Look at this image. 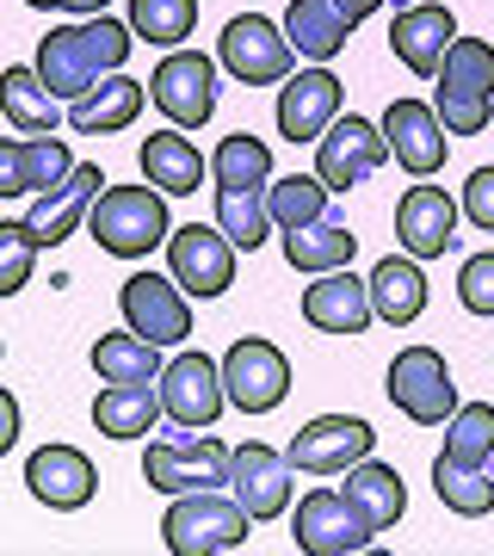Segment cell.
Here are the masks:
<instances>
[{"instance_id":"ac0fdd59","label":"cell","mask_w":494,"mask_h":556,"mask_svg":"<svg viewBox=\"0 0 494 556\" xmlns=\"http://www.w3.org/2000/svg\"><path fill=\"white\" fill-rule=\"evenodd\" d=\"M340 105H346V93H340V80L328 75V62L296 68V75L278 80V137L284 142H316L321 130L340 118Z\"/></svg>"},{"instance_id":"60d3db41","label":"cell","mask_w":494,"mask_h":556,"mask_svg":"<svg viewBox=\"0 0 494 556\" xmlns=\"http://www.w3.org/2000/svg\"><path fill=\"white\" fill-rule=\"evenodd\" d=\"M457 303L470 316H494V254H470L457 273Z\"/></svg>"},{"instance_id":"cb8c5ba5","label":"cell","mask_w":494,"mask_h":556,"mask_svg":"<svg viewBox=\"0 0 494 556\" xmlns=\"http://www.w3.org/2000/svg\"><path fill=\"white\" fill-rule=\"evenodd\" d=\"M75 174L68 142L50 137H0V199H25V192H50Z\"/></svg>"},{"instance_id":"83f0119b","label":"cell","mask_w":494,"mask_h":556,"mask_svg":"<svg viewBox=\"0 0 494 556\" xmlns=\"http://www.w3.org/2000/svg\"><path fill=\"white\" fill-rule=\"evenodd\" d=\"M353 31L358 25L340 0H291V13H284V38H291L296 56H309V62H334Z\"/></svg>"},{"instance_id":"b9f144b4","label":"cell","mask_w":494,"mask_h":556,"mask_svg":"<svg viewBox=\"0 0 494 556\" xmlns=\"http://www.w3.org/2000/svg\"><path fill=\"white\" fill-rule=\"evenodd\" d=\"M457 204H464V217H470L482 236H494V167H476Z\"/></svg>"},{"instance_id":"836d02e7","label":"cell","mask_w":494,"mask_h":556,"mask_svg":"<svg viewBox=\"0 0 494 556\" xmlns=\"http://www.w3.org/2000/svg\"><path fill=\"white\" fill-rule=\"evenodd\" d=\"M211 179L217 186H229V192H266L273 186V149L259 137H248V130H236V137L217 142V155H211Z\"/></svg>"},{"instance_id":"9a60e30c","label":"cell","mask_w":494,"mask_h":556,"mask_svg":"<svg viewBox=\"0 0 494 556\" xmlns=\"http://www.w3.org/2000/svg\"><path fill=\"white\" fill-rule=\"evenodd\" d=\"M377 445L371 433V420H358V415H316L303 433L284 445V457H291L303 477H346L353 464H365Z\"/></svg>"},{"instance_id":"d590c367","label":"cell","mask_w":494,"mask_h":556,"mask_svg":"<svg viewBox=\"0 0 494 556\" xmlns=\"http://www.w3.org/2000/svg\"><path fill=\"white\" fill-rule=\"evenodd\" d=\"M445 457L464 470H489L494 464V402H457L445 420Z\"/></svg>"},{"instance_id":"7a4b0ae2","label":"cell","mask_w":494,"mask_h":556,"mask_svg":"<svg viewBox=\"0 0 494 556\" xmlns=\"http://www.w3.org/2000/svg\"><path fill=\"white\" fill-rule=\"evenodd\" d=\"M87 236L99 241V254L112 260H149L155 248H167L174 223H167V192L161 186H105L87 211Z\"/></svg>"},{"instance_id":"52a82bcc","label":"cell","mask_w":494,"mask_h":556,"mask_svg":"<svg viewBox=\"0 0 494 556\" xmlns=\"http://www.w3.org/2000/svg\"><path fill=\"white\" fill-rule=\"evenodd\" d=\"M217 62L241 87H278V80L291 75L296 50L284 38V25H273L266 13H236L217 38Z\"/></svg>"},{"instance_id":"bcb514c9","label":"cell","mask_w":494,"mask_h":556,"mask_svg":"<svg viewBox=\"0 0 494 556\" xmlns=\"http://www.w3.org/2000/svg\"><path fill=\"white\" fill-rule=\"evenodd\" d=\"M0 353H7V346H0Z\"/></svg>"},{"instance_id":"7bdbcfd3","label":"cell","mask_w":494,"mask_h":556,"mask_svg":"<svg viewBox=\"0 0 494 556\" xmlns=\"http://www.w3.org/2000/svg\"><path fill=\"white\" fill-rule=\"evenodd\" d=\"M20 445V396L13 390H0V457Z\"/></svg>"},{"instance_id":"7402d4cb","label":"cell","mask_w":494,"mask_h":556,"mask_svg":"<svg viewBox=\"0 0 494 556\" xmlns=\"http://www.w3.org/2000/svg\"><path fill=\"white\" fill-rule=\"evenodd\" d=\"M25 489L50 514H80L99 495V470H93V457L75 452V445H43V452L25 457Z\"/></svg>"},{"instance_id":"ffe728a7","label":"cell","mask_w":494,"mask_h":556,"mask_svg":"<svg viewBox=\"0 0 494 556\" xmlns=\"http://www.w3.org/2000/svg\"><path fill=\"white\" fill-rule=\"evenodd\" d=\"M291 477H296V464L284 452H273V445H259V439L236 445V457H229V489L254 514V526L259 519H278L291 507Z\"/></svg>"},{"instance_id":"7c38bea8","label":"cell","mask_w":494,"mask_h":556,"mask_svg":"<svg viewBox=\"0 0 494 556\" xmlns=\"http://www.w3.org/2000/svg\"><path fill=\"white\" fill-rule=\"evenodd\" d=\"M167 273L186 285V298L211 303L236 285V241L223 236L217 223H186L167 236Z\"/></svg>"},{"instance_id":"5bb4252c","label":"cell","mask_w":494,"mask_h":556,"mask_svg":"<svg viewBox=\"0 0 494 556\" xmlns=\"http://www.w3.org/2000/svg\"><path fill=\"white\" fill-rule=\"evenodd\" d=\"M118 309L124 321L137 328L142 340H155V346H179V340L192 334V298H186V285L174 273H130L118 291Z\"/></svg>"},{"instance_id":"74e56055","label":"cell","mask_w":494,"mask_h":556,"mask_svg":"<svg viewBox=\"0 0 494 556\" xmlns=\"http://www.w3.org/2000/svg\"><path fill=\"white\" fill-rule=\"evenodd\" d=\"M198 25V0H130V31L142 43H161V50H179Z\"/></svg>"},{"instance_id":"ab89813d","label":"cell","mask_w":494,"mask_h":556,"mask_svg":"<svg viewBox=\"0 0 494 556\" xmlns=\"http://www.w3.org/2000/svg\"><path fill=\"white\" fill-rule=\"evenodd\" d=\"M43 241L25 229V223H0V298H20L31 285V266H38Z\"/></svg>"},{"instance_id":"484cf974","label":"cell","mask_w":494,"mask_h":556,"mask_svg":"<svg viewBox=\"0 0 494 556\" xmlns=\"http://www.w3.org/2000/svg\"><path fill=\"white\" fill-rule=\"evenodd\" d=\"M142 100H149V87L118 68V75H105L99 87H87L80 100H68V130H75V137H112V130H130L137 112H142Z\"/></svg>"},{"instance_id":"30bf717a","label":"cell","mask_w":494,"mask_h":556,"mask_svg":"<svg viewBox=\"0 0 494 556\" xmlns=\"http://www.w3.org/2000/svg\"><path fill=\"white\" fill-rule=\"evenodd\" d=\"M223 390H229V408H241V415H273L278 402L291 396V358L278 353L273 340L241 334L223 353Z\"/></svg>"},{"instance_id":"e575fe53","label":"cell","mask_w":494,"mask_h":556,"mask_svg":"<svg viewBox=\"0 0 494 556\" xmlns=\"http://www.w3.org/2000/svg\"><path fill=\"white\" fill-rule=\"evenodd\" d=\"M328 186H321V174H284L266 186V211H273V229L284 236V229H309V223L328 217Z\"/></svg>"},{"instance_id":"8d00e7d4","label":"cell","mask_w":494,"mask_h":556,"mask_svg":"<svg viewBox=\"0 0 494 556\" xmlns=\"http://www.w3.org/2000/svg\"><path fill=\"white\" fill-rule=\"evenodd\" d=\"M433 495L445 501L457 519L494 514V477H489V470H464V464H452L445 452L433 457Z\"/></svg>"},{"instance_id":"6da1fadb","label":"cell","mask_w":494,"mask_h":556,"mask_svg":"<svg viewBox=\"0 0 494 556\" xmlns=\"http://www.w3.org/2000/svg\"><path fill=\"white\" fill-rule=\"evenodd\" d=\"M137 50V31L112 13H87L75 25H56L38 43V75L56 100H80L87 87H99L105 75H118Z\"/></svg>"},{"instance_id":"277c9868","label":"cell","mask_w":494,"mask_h":556,"mask_svg":"<svg viewBox=\"0 0 494 556\" xmlns=\"http://www.w3.org/2000/svg\"><path fill=\"white\" fill-rule=\"evenodd\" d=\"M254 514L223 489H192L174 495V507L161 514V544L174 556H217V551H241L248 544Z\"/></svg>"},{"instance_id":"ba28073f","label":"cell","mask_w":494,"mask_h":556,"mask_svg":"<svg viewBox=\"0 0 494 556\" xmlns=\"http://www.w3.org/2000/svg\"><path fill=\"white\" fill-rule=\"evenodd\" d=\"M217 68L204 50H167L161 68L149 75V100L161 105V118L179 124V130H198V124H211L217 112Z\"/></svg>"},{"instance_id":"1f68e13d","label":"cell","mask_w":494,"mask_h":556,"mask_svg":"<svg viewBox=\"0 0 494 556\" xmlns=\"http://www.w3.org/2000/svg\"><path fill=\"white\" fill-rule=\"evenodd\" d=\"M358 254V236L346 223H309V229H284V260H291V273H334V266H353Z\"/></svg>"},{"instance_id":"ee69618b","label":"cell","mask_w":494,"mask_h":556,"mask_svg":"<svg viewBox=\"0 0 494 556\" xmlns=\"http://www.w3.org/2000/svg\"><path fill=\"white\" fill-rule=\"evenodd\" d=\"M25 7H38V13H75V20H87V13H105L112 0H25Z\"/></svg>"},{"instance_id":"d6a6232c","label":"cell","mask_w":494,"mask_h":556,"mask_svg":"<svg viewBox=\"0 0 494 556\" xmlns=\"http://www.w3.org/2000/svg\"><path fill=\"white\" fill-rule=\"evenodd\" d=\"M93 371H99V383H161V346L142 340L137 328L105 334V340H93Z\"/></svg>"},{"instance_id":"4fadbf2b","label":"cell","mask_w":494,"mask_h":556,"mask_svg":"<svg viewBox=\"0 0 494 556\" xmlns=\"http://www.w3.org/2000/svg\"><path fill=\"white\" fill-rule=\"evenodd\" d=\"M229 445L217 439H155L142 452V482L161 495H192V489H223L229 482Z\"/></svg>"},{"instance_id":"f35d334b","label":"cell","mask_w":494,"mask_h":556,"mask_svg":"<svg viewBox=\"0 0 494 556\" xmlns=\"http://www.w3.org/2000/svg\"><path fill=\"white\" fill-rule=\"evenodd\" d=\"M217 229L236 241V248H248V254H254L259 241L273 236L266 192H229V186H217Z\"/></svg>"},{"instance_id":"f1b7e54d","label":"cell","mask_w":494,"mask_h":556,"mask_svg":"<svg viewBox=\"0 0 494 556\" xmlns=\"http://www.w3.org/2000/svg\"><path fill=\"white\" fill-rule=\"evenodd\" d=\"M0 112H7V124H13L20 137H50L62 124V100L43 87L38 62H31V68H25V62L0 68Z\"/></svg>"},{"instance_id":"f6af8a7d","label":"cell","mask_w":494,"mask_h":556,"mask_svg":"<svg viewBox=\"0 0 494 556\" xmlns=\"http://www.w3.org/2000/svg\"><path fill=\"white\" fill-rule=\"evenodd\" d=\"M340 7H346V13H353V25H358V20H371L377 7H390V0H340ZM395 7H408V0H395Z\"/></svg>"},{"instance_id":"3957f363","label":"cell","mask_w":494,"mask_h":556,"mask_svg":"<svg viewBox=\"0 0 494 556\" xmlns=\"http://www.w3.org/2000/svg\"><path fill=\"white\" fill-rule=\"evenodd\" d=\"M433 105L452 137H482L494 118V43L457 38L433 75Z\"/></svg>"},{"instance_id":"4dcf8cb0","label":"cell","mask_w":494,"mask_h":556,"mask_svg":"<svg viewBox=\"0 0 494 556\" xmlns=\"http://www.w3.org/2000/svg\"><path fill=\"white\" fill-rule=\"evenodd\" d=\"M340 489H346V495L358 501V514L371 519L377 532H390L395 519L408 514V489H402V470H390V464H377V457H365V464H353Z\"/></svg>"},{"instance_id":"5b68a950","label":"cell","mask_w":494,"mask_h":556,"mask_svg":"<svg viewBox=\"0 0 494 556\" xmlns=\"http://www.w3.org/2000/svg\"><path fill=\"white\" fill-rule=\"evenodd\" d=\"M291 538L303 556H358L377 544V526L358 514V501L346 489H309L296 501Z\"/></svg>"},{"instance_id":"9c48e42d","label":"cell","mask_w":494,"mask_h":556,"mask_svg":"<svg viewBox=\"0 0 494 556\" xmlns=\"http://www.w3.org/2000/svg\"><path fill=\"white\" fill-rule=\"evenodd\" d=\"M161 408L174 427L186 433H204V427H217V415L229 408V390H223V358L211 353H179L161 365Z\"/></svg>"},{"instance_id":"f546056e","label":"cell","mask_w":494,"mask_h":556,"mask_svg":"<svg viewBox=\"0 0 494 556\" xmlns=\"http://www.w3.org/2000/svg\"><path fill=\"white\" fill-rule=\"evenodd\" d=\"M167 420V408H161V390H149V383H105L93 396V427L105 439H149Z\"/></svg>"},{"instance_id":"4316f807","label":"cell","mask_w":494,"mask_h":556,"mask_svg":"<svg viewBox=\"0 0 494 556\" xmlns=\"http://www.w3.org/2000/svg\"><path fill=\"white\" fill-rule=\"evenodd\" d=\"M427 273H420L415 254H383L371 266V303H377V321L390 328H408V321L427 316Z\"/></svg>"},{"instance_id":"44dd1931","label":"cell","mask_w":494,"mask_h":556,"mask_svg":"<svg viewBox=\"0 0 494 556\" xmlns=\"http://www.w3.org/2000/svg\"><path fill=\"white\" fill-rule=\"evenodd\" d=\"M303 321H309L316 334H365L377 321L371 278H353V266L316 273V285L303 291Z\"/></svg>"},{"instance_id":"d4e9b609","label":"cell","mask_w":494,"mask_h":556,"mask_svg":"<svg viewBox=\"0 0 494 556\" xmlns=\"http://www.w3.org/2000/svg\"><path fill=\"white\" fill-rule=\"evenodd\" d=\"M137 161H142V179L161 186L167 199H192L198 186L211 179V161L198 155L192 137H179V124H167V130H155V137H142Z\"/></svg>"},{"instance_id":"8fae6325","label":"cell","mask_w":494,"mask_h":556,"mask_svg":"<svg viewBox=\"0 0 494 556\" xmlns=\"http://www.w3.org/2000/svg\"><path fill=\"white\" fill-rule=\"evenodd\" d=\"M383 161H390V137H383V124H371V118H353V112H346V118H334L316 137V174H321L328 192L365 186Z\"/></svg>"},{"instance_id":"d6986e66","label":"cell","mask_w":494,"mask_h":556,"mask_svg":"<svg viewBox=\"0 0 494 556\" xmlns=\"http://www.w3.org/2000/svg\"><path fill=\"white\" fill-rule=\"evenodd\" d=\"M452 43H457L452 7H439V0H420V7H395V20H390V50H395V62H402V68H408L415 80H433Z\"/></svg>"},{"instance_id":"603a6c76","label":"cell","mask_w":494,"mask_h":556,"mask_svg":"<svg viewBox=\"0 0 494 556\" xmlns=\"http://www.w3.org/2000/svg\"><path fill=\"white\" fill-rule=\"evenodd\" d=\"M99 186H105V174H99V161H75V174L62 179V186H50V192H31V211H25V229L43 241V248H56V241H68L87 223V211H93Z\"/></svg>"},{"instance_id":"e0dca14e","label":"cell","mask_w":494,"mask_h":556,"mask_svg":"<svg viewBox=\"0 0 494 556\" xmlns=\"http://www.w3.org/2000/svg\"><path fill=\"white\" fill-rule=\"evenodd\" d=\"M457 217L464 204L445 186H408L395 204V248L415 260H445L457 248Z\"/></svg>"},{"instance_id":"8992f818","label":"cell","mask_w":494,"mask_h":556,"mask_svg":"<svg viewBox=\"0 0 494 556\" xmlns=\"http://www.w3.org/2000/svg\"><path fill=\"white\" fill-rule=\"evenodd\" d=\"M390 402L415 427H445L457 415V383H452V365L439 346H402L390 358V378H383Z\"/></svg>"},{"instance_id":"2e32d148","label":"cell","mask_w":494,"mask_h":556,"mask_svg":"<svg viewBox=\"0 0 494 556\" xmlns=\"http://www.w3.org/2000/svg\"><path fill=\"white\" fill-rule=\"evenodd\" d=\"M383 137H390V155L402 161L415 179H433L439 167H445V155H452V130H445V118H439V105L415 100V93L390 100V112H383Z\"/></svg>"}]
</instances>
